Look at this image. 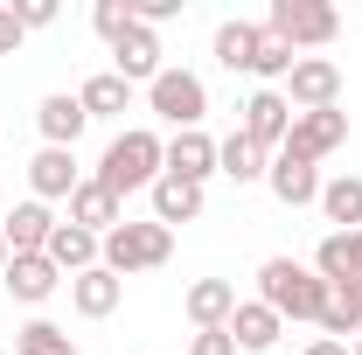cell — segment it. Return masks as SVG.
Wrapping results in <instances>:
<instances>
[{
    "label": "cell",
    "instance_id": "obj_7",
    "mask_svg": "<svg viewBox=\"0 0 362 355\" xmlns=\"http://www.w3.org/2000/svg\"><path fill=\"white\" fill-rule=\"evenodd\" d=\"M286 105L293 112H334L341 105V70L327 56H300L293 77H286Z\"/></svg>",
    "mask_w": 362,
    "mask_h": 355
},
{
    "label": "cell",
    "instance_id": "obj_30",
    "mask_svg": "<svg viewBox=\"0 0 362 355\" xmlns=\"http://www.w3.org/2000/svg\"><path fill=\"white\" fill-rule=\"evenodd\" d=\"M175 14H181V0H133L139 28H160V21H175Z\"/></svg>",
    "mask_w": 362,
    "mask_h": 355
},
{
    "label": "cell",
    "instance_id": "obj_27",
    "mask_svg": "<svg viewBox=\"0 0 362 355\" xmlns=\"http://www.w3.org/2000/svg\"><path fill=\"white\" fill-rule=\"evenodd\" d=\"M14 355H84L56 320H28V327H14Z\"/></svg>",
    "mask_w": 362,
    "mask_h": 355
},
{
    "label": "cell",
    "instance_id": "obj_24",
    "mask_svg": "<svg viewBox=\"0 0 362 355\" xmlns=\"http://www.w3.org/2000/svg\"><path fill=\"white\" fill-rule=\"evenodd\" d=\"M320 216L334 223V230H362V181L356 175L320 181Z\"/></svg>",
    "mask_w": 362,
    "mask_h": 355
},
{
    "label": "cell",
    "instance_id": "obj_17",
    "mask_svg": "<svg viewBox=\"0 0 362 355\" xmlns=\"http://www.w3.org/2000/svg\"><path fill=\"white\" fill-rule=\"evenodd\" d=\"M265 188L286 202V209H300V202H320V168H307V161H293V153H272L265 168Z\"/></svg>",
    "mask_w": 362,
    "mask_h": 355
},
{
    "label": "cell",
    "instance_id": "obj_33",
    "mask_svg": "<svg viewBox=\"0 0 362 355\" xmlns=\"http://www.w3.org/2000/svg\"><path fill=\"white\" fill-rule=\"evenodd\" d=\"M21 35H28V28L14 21V7H0V56H14V49H21Z\"/></svg>",
    "mask_w": 362,
    "mask_h": 355
},
{
    "label": "cell",
    "instance_id": "obj_35",
    "mask_svg": "<svg viewBox=\"0 0 362 355\" xmlns=\"http://www.w3.org/2000/svg\"><path fill=\"white\" fill-rule=\"evenodd\" d=\"M0 272H7V237H0Z\"/></svg>",
    "mask_w": 362,
    "mask_h": 355
},
{
    "label": "cell",
    "instance_id": "obj_3",
    "mask_svg": "<svg viewBox=\"0 0 362 355\" xmlns=\"http://www.w3.org/2000/svg\"><path fill=\"white\" fill-rule=\"evenodd\" d=\"M175 258V230L168 223H119L112 237H105V258L98 265L105 272H119V279H133V272H153V265H168Z\"/></svg>",
    "mask_w": 362,
    "mask_h": 355
},
{
    "label": "cell",
    "instance_id": "obj_22",
    "mask_svg": "<svg viewBox=\"0 0 362 355\" xmlns=\"http://www.w3.org/2000/svg\"><path fill=\"white\" fill-rule=\"evenodd\" d=\"M202 216V181H181V175H160L153 181V223H195Z\"/></svg>",
    "mask_w": 362,
    "mask_h": 355
},
{
    "label": "cell",
    "instance_id": "obj_23",
    "mask_svg": "<svg viewBox=\"0 0 362 355\" xmlns=\"http://www.w3.org/2000/svg\"><path fill=\"white\" fill-rule=\"evenodd\" d=\"M265 168H272V153H265V146H251L244 133L216 139V175H230L237 188H244V181H265Z\"/></svg>",
    "mask_w": 362,
    "mask_h": 355
},
{
    "label": "cell",
    "instance_id": "obj_29",
    "mask_svg": "<svg viewBox=\"0 0 362 355\" xmlns=\"http://www.w3.org/2000/svg\"><path fill=\"white\" fill-rule=\"evenodd\" d=\"M90 28H98L105 42H119V35L133 28V0H98V14H90Z\"/></svg>",
    "mask_w": 362,
    "mask_h": 355
},
{
    "label": "cell",
    "instance_id": "obj_18",
    "mask_svg": "<svg viewBox=\"0 0 362 355\" xmlns=\"http://www.w3.org/2000/svg\"><path fill=\"white\" fill-rule=\"evenodd\" d=\"M314 272L327 279V286H349V279H362V230H327L314 251Z\"/></svg>",
    "mask_w": 362,
    "mask_h": 355
},
{
    "label": "cell",
    "instance_id": "obj_9",
    "mask_svg": "<svg viewBox=\"0 0 362 355\" xmlns=\"http://www.w3.org/2000/svg\"><path fill=\"white\" fill-rule=\"evenodd\" d=\"M49 230H56L49 202H14V209L0 216V237H7V258H42V251H49Z\"/></svg>",
    "mask_w": 362,
    "mask_h": 355
},
{
    "label": "cell",
    "instance_id": "obj_14",
    "mask_svg": "<svg viewBox=\"0 0 362 355\" xmlns=\"http://www.w3.org/2000/svg\"><path fill=\"white\" fill-rule=\"evenodd\" d=\"M119 300H126V279L119 272H105V265H90L70 279V307L84 313V320H105V313H119Z\"/></svg>",
    "mask_w": 362,
    "mask_h": 355
},
{
    "label": "cell",
    "instance_id": "obj_25",
    "mask_svg": "<svg viewBox=\"0 0 362 355\" xmlns=\"http://www.w3.org/2000/svg\"><path fill=\"white\" fill-rule=\"evenodd\" d=\"M77 105H84L90 119H126V105H133V84H126V77H112V70H98V77L77 91Z\"/></svg>",
    "mask_w": 362,
    "mask_h": 355
},
{
    "label": "cell",
    "instance_id": "obj_13",
    "mask_svg": "<svg viewBox=\"0 0 362 355\" xmlns=\"http://www.w3.org/2000/svg\"><path fill=\"white\" fill-rule=\"evenodd\" d=\"M49 265L63 272V279H77V272H90L98 258H105V237H90V230H77V223H56L49 230Z\"/></svg>",
    "mask_w": 362,
    "mask_h": 355
},
{
    "label": "cell",
    "instance_id": "obj_15",
    "mask_svg": "<svg viewBox=\"0 0 362 355\" xmlns=\"http://www.w3.org/2000/svg\"><path fill=\"white\" fill-rule=\"evenodd\" d=\"M119 209H126V202H119V195H112V188H105L98 175H90L77 195H70V223H77V230H90V237H112V230L126 223Z\"/></svg>",
    "mask_w": 362,
    "mask_h": 355
},
{
    "label": "cell",
    "instance_id": "obj_6",
    "mask_svg": "<svg viewBox=\"0 0 362 355\" xmlns=\"http://www.w3.org/2000/svg\"><path fill=\"white\" fill-rule=\"evenodd\" d=\"M341 139H349V112H341V105H334V112H293V133H286L279 153H293V161L314 168V161H327Z\"/></svg>",
    "mask_w": 362,
    "mask_h": 355
},
{
    "label": "cell",
    "instance_id": "obj_8",
    "mask_svg": "<svg viewBox=\"0 0 362 355\" xmlns=\"http://www.w3.org/2000/svg\"><path fill=\"white\" fill-rule=\"evenodd\" d=\"M237 133L251 139V146H265V153H279L286 133H293V105H286V91H251V98H244Z\"/></svg>",
    "mask_w": 362,
    "mask_h": 355
},
{
    "label": "cell",
    "instance_id": "obj_36",
    "mask_svg": "<svg viewBox=\"0 0 362 355\" xmlns=\"http://www.w3.org/2000/svg\"><path fill=\"white\" fill-rule=\"evenodd\" d=\"M349 355H362V342H349Z\"/></svg>",
    "mask_w": 362,
    "mask_h": 355
},
{
    "label": "cell",
    "instance_id": "obj_34",
    "mask_svg": "<svg viewBox=\"0 0 362 355\" xmlns=\"http://www.w3.org/2000/svg\"><path fill=\"white\" fill-rule=\"evenodd\" d=\"M307 355H349V342H327L320 334V342H307Z\"/></svg>",
    "mask_w": 362,
    "mask_h": 355
},
{
    "label": "cell",
    "instance_id": "obj_32",
    "mask_svg": "<svg viewBox=\"0 0 362 355\" xmlns=\"http://www.w3.org/2000/svg\"><path fill=\"white\" fill-rule=\"evenodd\" d=\"M14 21H21V28H49V21H56V7H49V0H21V7H14Z\"/></svg>",
    "mask_w": 362,
    "mask_h": 355
},
{
    "label": "cell",
    "instance_id": "obj_10",
    "mask_svg": "<svg viewBox=\"0 0 362 355\" xmlns=\"http://www.w3.org/2000/svg\"><path fill=\"white\" fill-rule=\"evenodd\" d=\"M28 188H35V202H70L84 175H77V153L70 146H42L35 161H28Z\"/></svg>",
    "mask_w": 362,
    "mask_h": 355
},
{
    "label": "cell",
    "instance_id": "obj_1",
    "mask_svg": "<svg viewBox=\"0 0 362 355\" xmlns=\"http://www.w3.org/2000/svg\"><path fill=\"white\" fill-rule=\"evenodd\" d=\"M258 300H265L279 320H314L320 327L334 286H327L314 265H300V258H265V265H258Z\"/></svg>",
    "mask_w": 362,
    "mask_h": 355
},
{
    "label": "cell",
    "instance_id": "obj_26",
    "mask_svg": "<svg viewBox=\"0 0 362 355\" xmlns=\"http://www.w3.org/2000/svg\"><path fill=\"white\" fill-rule=\"evenodd\" d=\"M258 42H265V28L223 21V28H216V63H223V70H251V63H258Z\"/></svg>",
    "mask_w": 362,
    "mask_h": 355
},
{
    "label": "cell",
    "instance_id": "obj_2",
    "mask_svg": "<svg viewBox=\"0 0 362 355\" xmlns=\"http://www.w3.org/2000/svg\"><path fill=\"white\" fill-rule=\"evenodd\" d=\"M168 175V139L146 133V126H126V133L105 146V161H98V181L126 202L133 188H153V181Z\"/></svg>",
    "mask_w": 362,
    "mask_h": 355
},
{
    "label": "cell",
    "instance_id": "obj_19",
    "mask_svg": "<svg viewBox=\"0 0 362 355\" xmlns=\"http://www.w3.org/2000/svg\"><path fill=\"white\" fill-rule=\"evenodd\" d=\"M0 286L21 300V307H42L49 293L63 286V272L49 265V258H7V272H0Z\"/></svg>",
    "mask_w": 362,
    "mask_h": 355
},
{
    "label": "cell",
    "instance_id": "obj_21",
    "mask_svg": "<svg viewBox=\"0 0 362 355\" xmlns=\"http://www.w3.org/2000/svg\"><path fill=\"white\" fill-rule=\"evenodd\" d=\"M168 175L209 181V175H216V139L202 133V126H195V133H175V139H168Z\"/></svg>",
    "mask_w": 362,
    "mask_h": 355
},
{
    "label": "cell",
    "instance_id": "obj_28",
    "mask_svg": "<svg viewBox=\"0 0 362 355\" xmlns=\"http://www.w3.org/2000/svg\"><path fill=\"white\" fill-rule=\"evenodd\" d=\"M293 63H300V56L279 42V35H265V42H258V63H251V77L272 91V84H286V77H293Z\"/></svg>",
    "mask_w": 362,
    "mask_h": 355
},
{
    "label": "cell",
    "instance_id": "obj_20",
    "mask_svg": "<svg viewBox=\"0 0 362 355\" xmlns=\"http://www.w3.org/2000/svg\"><path fill=\"white\" fill-rule=\"evenodd\" d=\"M230 313H237V286H230V279H195V286H188V320H195V334H202V327H230Z\"/></svg>",
    "mask_w": 362,
    "mask_h": 355
},
{
    "label": "cell",
    "instance_id": "obj_4",
    "mask_svg": "<svg viewBox=\"0 0 362 355\" xmlns=\"http://www.w3.org/2000/svg\"><path fill=\"white\" fill-rule=\"evenodd\" d=\"M265 35H279L293 56H300V49H327L334 35H341V14H334L327 0H272Z\"/></svg>",
    "mask_w": 362,
    "mask_h": 355
},
{
    "label": "cell",
    "instance_id": "obj_31",
    "mask_svg": "<svg viewBox=\"0 0 362 355\" xmlns=\"http://www.w3.org/2000/svg\"><path fill=\"white\" fill-rule=\"evenodd\" d=\"M188 355H237V342H230V327H202L188 342Z\"/></svg>",
    "mask_w": 362,
    "mask_h": 355
},
{
    "label": "cell",
    "instance_id": "obj_16",
    "mask_svg": "<svg viewBox=\"0 0 362 355\" xmlns=\"http://www.w3.org/2000/svg\"><path fill=\"white\" fill-rule=\"evenodd\" d=\"M279 334H286V320H279L265 300H237V313H230V342H237V349L265 355V349H279Z\"/></svg>",
    "mask_w": 362,
    "mask_h": 355
},
{
    "label": "cell",
    "instance_id": "obj_12",
    "mask_svg": "<svg viewBox=\"0 0 362 355\" xmlns=\"http://www.w3.org/2000/svg\"><path fill=\"white\" fill-rule=\"evenodd\" d=\"M35 126H42V146H70L77 153V133L90 126V112L77 105V91H49L35 105Z\"/></svg>",
    "mask_w": 362,
    "mask_h": 355
},
{
    "label": "cell",
    "instance_id": "obj_5",
    "mask_svg": "<svg viewBox=\"0 0 362 355\" xmlns=\"http://www.w3.org/2000/svg\"><path fill=\"white\" fill-rule=\"evenodd\" d=\"M146 105H153V119H168L175 133H195V126L209 119V84H202L195 70H160V77L146 84Z\"/></svg>",
    "mask_w": 362,
    "mask_h": 355
},
{
    "label": "cell",
    "instance_id": "obj_11",
    "mask_svg": "<svg viewBox=\"0 0 362 355\" xmlns=\"http://www.w3.org/2000/svg\"><path fill=\"white\" fill-rule=\"evenodd\" d=\"M168 63H160V42H153V28H126L119 42H112V77H126V84H153Z\"/></svg>",
    "mask_w": 362,
    "mask_h": 355
}]
</instances>
